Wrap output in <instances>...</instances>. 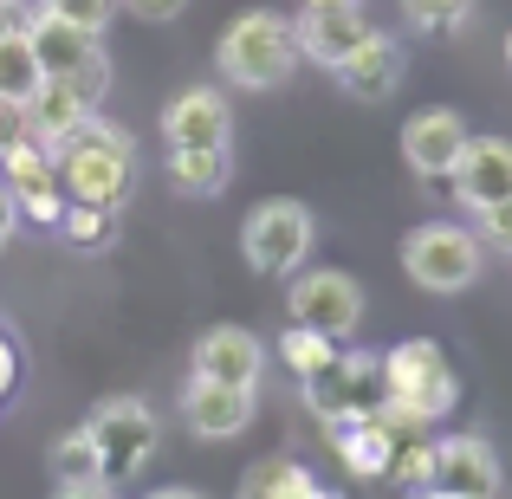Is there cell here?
<instances>
[{
  "instance_id": "obj_1",
  "label": "cell",
  "mask_w": 512,
  "mask_h": 499,
  "mask_svg": "<svg viewBox=\"0 0 512 499\" xmlns=\"http://www.w3.org/2000/svg\"><path fill=\"white\" fill-rule=\"evenodd\" d=\"M299 26L273 7H247L227 20V33L214 39V72L234 91H279L299 72Z\"/></svg>"
},
{
  "instance_id": "obj_2",
  "label": "cell",
  "mask_w": 512,
  "mask_h": 499,
  "mask_svg": "<svg viewBox=\"0 0 512 499\" xmlns=\"http://www.w3.org/2000/svg\"><path fill=\"white\" fill-rule=\"evenodd\" d=\"M461 402V383H454V363L441 357V344L428 337H402V344L383 350V415L402 428H428Z\"/></svg>"
},
{
  "instance_id": "obj_3",
  "label": "cell",
  "mask_w": 512,
  "mask_h": 499,
  "mask_svg": "<svg viewBox=\"0 0 512 499\" xmlns=\"http://www.w3.org/2000/svg\"><path fill=\"white\" fill-rule=\"evenodd\" d=\"M52 163H59L65 201H91V208H124V201H130V169H137V150H130V137L117 124H104L98 111L78 124L72 143H59V150H52Z\"/></svg>"
},
{
  "instance_id": "obj_4",
  "label": "cell",
  "mask_w": 512,
  "mask_h": 499,
  "mask_svg": "<svg viewBox=\"0 0 512 499\" xmlns=\"http://www.w3.org/2000/svg\"><path fill=\"white\" fill-rule=\"evenodd\" d=\"M312 240H318V221L305 201L292 195H266L260 208L240 221V253L260 279H292L305 260H312Z\"/></svg>"
},
{
  "instance_id": "obj_5",
  "label": "cell",
  "mask_w": 512,
  "mask_h": 499,
  "mask_svg": "<svg viewBox=\"0 0 512 499\" xmlns=\"http://www.w3.org/2000/svg\"><path fill=\"white\" fill-rule=\"evenodd\" d=\"M26 33H33L39 72H46L52 85H65L78 104H91V111L111 98V52H104L91 33H72V26L46 20V13H33V20H26Z\"/></svg>"
},
{
  "instance_id": "obj_6",
  "label": "cell",
  "mask_w": 512,
  "mask_h": 499,
  "mask_svg": "<svg viewBox=\"0 0 512 499\" xmlns=\"http://www.w3.org/2000/svg\"><path fill=\"white\" fill-rule=\"evenodd\" d=\"M402 266H409V279L422 292H467L480 279V266H487V247H480V234H467V227L454 221H422L409 240H402Z\"/></svg>"
},
{
  "instance_id": "obj_7",
  "label": "cell",
  "mask_w": 512,
  "mask_h": 499,
  "mask_svg": "<svg viewBox=\"0 0 512 499\" xmlns=\"http://www.w3.org/2000/svg\"><path fill=\"white\" fill-rule=\"evenodd\" d=\"M305 383V409L318 422H338V415H376L383 409V350H338L325 370L299 376Z\"/></svg>"
},
{
  "instance_id": "obj_8",
  "label": "cell",
  "mask_w": 512,
  "mask_h": 499,
  "mask_svg": "<svg viewBox=\"0 0 512 499\" xmlns=\"http://www.w3.org/2000/svg\"><path fill=\"white\" fill-rule=\"evenodd\" d=\"M286 312H292V325L325 331V337L344 344V337L363 325V286L344 266H299V279H292V292H286Z\"/></svg>"
},
{
  "instance_id": "obj_9",
  "label": "cell",
  "mask_w": 512,
  "mask_h": 499,
  "mask_svg": "<svg viewBox=\"0 0 512 499\" xmlns=\"http://www.w3.org/2000/svg\"><path fill=\"white\" fill-rule=\"evenodd\" d=\"M85 435L98 441V454H104V480H130L143 461L156 454V409L150 402H137V396H111L98 415L85 422Z\"/></svg>"
},
{
  "instance_id": "obj_10",
  "label": "cell",
  "mask_w": 512,
  "mask_h": 499,
  "mask_svg": "<svg viewBox=\"0 0 512 499\" xmlns=\"http://www.w3.org/2000/svg\"><path fill=\"white\" fill-rule=\"evenodd\" d=\"M0 188L13 195V208H20L26 221H46V227H59V214H65L59 163H52V150H39L33 137H20L13 150H0Z\"/></svg>"
},
{
  "instance_id": "obj_11",
  "label": "cell",
  "mask_w": 512,
  "mask_h": 499,
  "mask_svg": "<svg viewBox=\"0 0 512 499\" xmlns=\"http://www.w3.org/2000/svg\"><path fill=\"white\" fill-rule=\"evenodd\" d=\"M461 150H467V117L448 111V104H422L402 124V163L422 175V182H448Z\"/></svg>"
},
{
  "instance_id": "obj_12",
  "label": "cell",
  "mask_w": 512,
  "mask_h": 499,
  "mask_svg": "<svg viewBox=\"0 0 512 499\" xmlns=\"http://www.w3.org/2000/svg\"><path fill=\"white\" fill-rule=\"evenodd\" d=\"M163 143L169 150H227L234 143V111L214 85H188L163 104Z\"/></svg>"
},
{
  "instance_id": "obj_13",
  "label": "cell",
  "mask_w": 512,
  "mask_h": 499,
  "mask_svg": "<svg viewBox=\"0 0 512 499\" xmlns=\"http://www.w3.org/2000/svg\"><path fill=\"white\" fill-rule=\"evenodd\" d=\"M435 487L454 493V499H500L506 493L500 454L480 435H441L435 441Z\"/></svg>"
},
{
  "instance_id": "obj_14",
  "label": "cell",
  "mask_w": 512,
  "mask_h": 499,
  "mask_svg": "<svg viewBox=\"0 0 512 499\" xmlns=\"http://www.w3.org/2000/svg\"><path fill=\"white\" fill-rule=\"evenodd\" d=\"M182 422H188V435H195V441H234L240 428L253 422V389L195 376V383L182 389Z\"/></svg>"
},
{
  "instance_id": "obj_15",
  "label": "cell",
  "mask_w": 512,
  "mask_h": 499,
  "mask_svg": "<svg viewBox=\"0 0 512 499\" xmlns=\"http://www.w3.org/2000/svg\"><path fill=\"white\" fill-rule=\"evenodd\" d=\"M454 195L461 208H493V201H512V143L506 137H467L461 163H454Z\"/></svg>"
},
{
  "instance_id": "obj_16",
  "label": "cell",
  "mask_w": 512,
  "mask_h": 499,
  "mask_svg": "<svg viewBox=\"0 0 512 499\" xmlns=\"http://www.w3.org/2000/svg\"><path fill=\"white\" fill-rule=\"evenodd\" d=\"M402 72H409V65H402V46L370 26V33H363V46L338 65V85L357 104H389V98H396V85H402Z\"/></svg>"
},
{
  "instance_id": "obj_17",
  "label": "cell",
  "mask_w": 512,
  "mask_h": 499,
  "mask_svg": "<svg viewBox=\"0 0 512 499\" xmlns=\"http://www.w3.org/2000/svg\"><path fill=\"white\" fill-rule=\"evenodd\" d=\"M266 370V350L247 325H214L201 331L195 344V376H214V383H234V389H253Z\"/></svg>"
},
{
  "instance_id": "obj_18",
  "label": "cell",
  "mask_w": 512,
  "mask_h": 499,
  "mask_svg": "<svg viewBox=\"0 0 512 499\" xmlns=\"http://www.w3.org/2000/svg\"><path fill=\"white\" fill-rule=\"evenodd\" d=\"M363 33H370V20H363L357 0H344V7H305V20H299V52L338 72L350 52L363 46Z\"/></svg>"
},
{
  "instance_id": "obj_19",
  "label": "cell",
  "mask_w": 512,
  "mask_h": 499,
  "mask_svg": "<svg viewBox=\"0 0 512 499\" xmlns=\"http://www.w3.org/2000/svg\"><path fill=\"white\" fill-rule=\"evenodd\" d=\"M91 117V104H78L65 85H39L33 98H26V137L39 143V150H59V143H72L78 137V124Z\"/></svg>"
},
{
  "instance_id": "obj_20",
  "label": "cell",
  "mask_w": 512,
  "mask_h": 499,
  "mask_svg": "<svg viewBox=\"0 0 512 499\" xmlns=\"http://www.w3.org/2000/svg\"><path fill=\"white\" fill-rule=\"evenodd\" d=\"M240 499H338V493H331V487H318V480L305 474L299 461H286V454H266V461L247 474Z\"/></svg>"
},
{
  "instance_id": "obj_21",
  "label": "cell",
  "mask_w": 512,
  "mask_h": 499,
  "mask_svg": "<svg viewBox=\"0 0 512 499\" xmlns=\"http://www.w3.org/2000/svg\"><path fill=\"white\" fill-rule=\"evenodd\" d=\"M39 85H46V72H39L33 33H26V26H7V33H0V98H7V104H26Z\"/></svg>"
},
{
  "instance_id": "obj_22",
  "label": "cell",
  "mask_w": 512,
  "mask_h": 499,
  "mask_svg": "<svg viewBox=\"0 0 512 499\" xmlns=\"http://www.w3.org/2000/svg\"><path fill=\"white\" fill-rule=\"evenodd\" d=\"M227 175H234V156H227V150H169V182H175V195L214 201V195L227 188Z\"/></svg>"
},
{
  "instance_id": "obj_23",
  "label": "cell",
  "mask_w": 512,
  "mask_h": 499,
  "mask_svg": "<svg viewBox=\"0 0 512 499\" xmlns=\"http://www.w3.org/2000/svg\"><path fill=\"white\" fill-rule=\"evenodd\" d=\"M46 467H52V480H59V487H91V480H104V454H98V441H91L85 428H72V435L52 441Z\"/></svg>"
},
{
  "instance_id": "obj_24",
  "label": "cell",
  "mask_w": 512,
  "mask_h": 499,
  "mask_svg": "<svg viewBox=\"0 0 512 499\" xmlns=\"http://www.w3.org/2000/svg\"><path fill=\"white\" fill-rule=\"evenodd\" d=\"M59 234L72 240V247H111L117 240V208H91V201H65V214H59Z\"/></svg>"
},
{
  "instance_id": "obj_25",
  "label": "cell",
  "mask_w": 512,
  "mask_h": 499,
  "mask_svg": "<svg viewBox=\"0 0 512 499\" xmlns=\"http://www.w3.org/2000/svg\"><path fill=\"white\" fill-rule=\"evenodd\" d=\"M389 480H402L409 493L435 487V435H402L396 461H389Z\"/></svg>"
},
{
  "instance_id": "obj_26",
  "label": "cell",
  "mask_w": 512,
  "mask_h": 499,
  "mask_svg": "<svg viewBox=\"0 0 512 499\" xmlns=\"http://www.w3.org/2000/svg\"><path fill=\"white\" fill-rule=\"evenodd\" d=\"M338 337H325V331H305V325H292L286 337H279V357L292 363V376H312V370H325L331 357H338Z\"/></svg>"
},
{
  "instance_id": "obj_27",
  "label": "cell",
  "mask_w": 512,
  "mask_h": 499,
  "mask_svg": "<svg viewBox=\"0 0 512 499\" xmlns=\"http://www.w3.org/2000/svg\"><path fill=\"white\" fill-rule=\"evenodd\" d=\"M111 7H117V0H39V13H46V20L72 26V33H91V39L111 26Z\"/></svg>"
},
{
  "instance_id": "obj_28",
  "label": "cell",
  "mask_w": 512,
  "mask_h": 499,
  "mask_svg": "<svg viewBox=\"0 0 512 499\" xmlns=\"http://www.w3.org/2000/svg\"><path fill=\"white\" fill-rule=\"evenodd\" d=\"M415 33H448V26H467L474 20V0H402Z\"/></svg>"
},
{
  "instance_id": "obj_29",
  "label": "cell",
  "mask_w": 512,
  "mask_h": 499,
  "mask_svg": "<svg viewBox=\"0 0 512 499\" xmlns=\"http://www.w3.org/2000/svg\"><path fill=\"white\" fill-rule=\"evenodd\" d=\"M480 247L512 253V201H493V208H480Z\"/></svg>"
},
{
  "instance_id": "obj_30",
  "label": "cell",
  "mask_w": 512,
  "mask_h": 499,
  "mask_svg": "<svg viewBox=\"0 0 512 499\" xmlns=\"http://www.w3.org/2000/svg\"><path fill=\"white\" fill-rule=\"evenodd\" d=\"M117 7H130V20H150V26H163V20H175V13L188 7V0H117Z\"/></svg>"
},
{
  "instance_id": "obj_31",
  "label": "cell",
  "mask_w": 512,
  "mask_h": 499,
  "mask_svg": "<svg viewBox=\"0 0 512 499\" xmlns=\"http://www.w3.org/2000/svg\"><path fill=\"white\" fill-rule=\"evenodd\" d=\"M20 137H26V104H7V98H0V150H13Z\"/></svg>"
},
{
  "instance_id": "obj_32",
  "label": "cell",
  "mask_w": 512,
  "mask_h": 499,
  "mask_svg": "<svg viewBox=\"0 0 512 499\" xmlns=\"http://www.w3.org/2000/svg\"><path fill=\"white\" fill-rule=\"evenodd\" d=\"M20 383V357H13V344L0 337V402H7V389Z\"/></svg>"
},
{
  "instance_id": "obj_33",
  "label": "cell",
  "mask_w": 512,
  "mask_h": 499,
  "mask_svg": "<svg viewBox=\"0 0 512 499\" xmlns=\"http://www.w3.org/2000/svg\"><path fill=\"white\" fill-rule=\"evenodd\" d=\"M52 499H117V493H111V480H91V487H59Z\"/></svg>"
},
{
  "instance_id": "obj_34",
  "label": "cell",
  "mask_w": 512,
  "mask_h": 499,
  "mask_svg": "<svg viewBox=\"0 0 512 499\" xmlns=\"http://www.w3.org/2000/svg\"><path fill=\"white\" fill-rule=\"evenodd\" d=\"M13 227H20V208H13V195H7V188H0V247H7V240H13Z\"/></svg>"
},
{
  "instance_id": "obj_35",
  "label": "cell",
  "mask_w": 512,
  "mask_h": 499,
  "mask_svg": "<svg viewBox=\"0 0 512 499\" xmlns=\"http://www.w3.org/2000/svg\"><path fill=\"white\" fill-rule=\"evenodd\" d=\"M7 26H26L20 20V0H0V33H7Z\"/></svg>"
},
{
  "instance_id": "obj_36",
  "label": "cell",
  "mask_w": 512,
  "mask_h": 499,
  "mask_svg": "<svg viewBox=\"0 0 512 499\" xmlns=\"http://www.w3.org/2000/svg\"><path fill=\"white\" fill-rule=\"evenodd\" d=\"M150 499H201V493H188V487H163V493H150Z\"/></svg>"
},
{
  "instance_id": "obj_37",
  "label": "cell",
  "mask_w": 512,
  "mask_h": 499,
  "mask_svg": "<svg viewBox=\"0 0 512 499\" xmlns=\"http://www.w3.org/2000/svg\"><path fill=\"white\" fill-rule=\"evenodd\" d=\"M409 499H454V493H441V487H422V493H409Z\"/></svg>"
},
{
  "instance_id": "obj_38",
  "label": "cell",
  "mask_w": 512,
  "mask_h": 499,
  "mask_svg": "<svg viewBox=\"0 0 512 499\" xmlns=\"http://www.w3.org/2000/svg\"><path fill=\"white\" fill-rule=\"evenodd\" d=\"M305 7H344V0H305Z\"/></svg>"
},
{
  "instance_id": "obj_39",
  "label": "cell",
  "mask_w": 512,
  "mask_h": 499,
  "mask_svg": "<svg viewBox=\"0 0 512 499\" xmlns=\"http://www.w3.org/2000/svg\"><path fill=\"white\" fill-rule=\"evenodd\" d=\"M506 65H512V33H506Z\"/></svg>"
}]
</instances>
